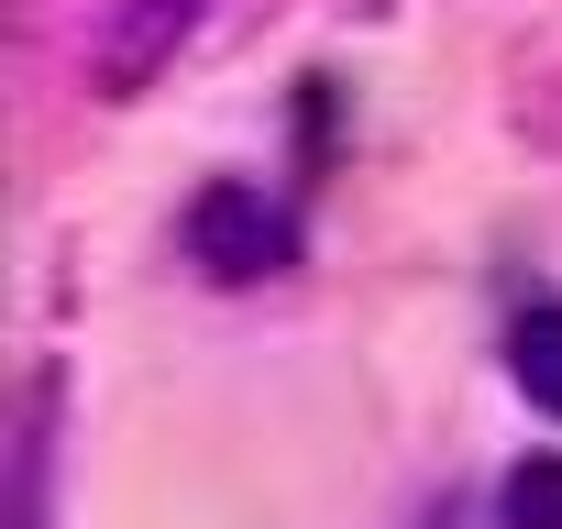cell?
Returning a JSON list of instances; mask_svg holds the SVG:
<instances>
[{"mask_svg":"<svg viewBox=\"0 0 562 529\" xmlns=\"http://www.w3.org/2000/svg\"><path fill=\"white\" fill-rule=\"evenodd\" d=\"M188 264H199V277H221V288L288 277V264H299V221L276 210L265 188L221 177V188H199V199H188Z\"/></svg>","mask_w":562,"mask_h":529,"instance_id":"cell-1","label":"cell"},{"mask_svg":"<svg viewBox=\"0 0 562 529\" xmlns=\"http://www.w3.org/2000/svg\"><path fill=\"white\" fill-rule=\"evenodd\" d=\"M496 507H507V529H562V452H529Z\"/></svg>","mask_w":562,"mask_h":529,"instance_id":"cell-4","label":"cell"},{"mask_svg":"<svg viewBox=\"0 0 562 529\" xmlns=\"http://www.w3.org/2000/svg\"><path fill=\"white\" fill-rule=\"evenodd\" d=\"M199 12H210V0H111V12H100V45H89V78H100L111 100L155 89V78L177 67V45L199 34Z\"/></svg>","mask_w":562,"mask_h":529,"instance_id":"cell-2","label":"cell"},{"mask_svg":"<svg viewBox=\"0 0 562 529\" xmlns=\"http://www.w3.org/2000/svg\"><path fill=\"white\" fill-rule=\"evenodd\" d=\"M507 375H518L529 408L562 419V299H551V309H518V331H507Z\"/></svg>","mask_w":562,"mask_h":529,"instance_id":"cell-3","label":"cell"}]
</instances>
